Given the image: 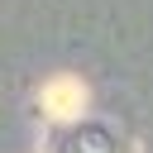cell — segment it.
<instances>
[{
    "mask_svg": "<svg viewBox=\"0 0 153 153\" xmlns=\"http://www.w3.org/2000/svg\"><path fill=\"white\" fill-rule=\"evenodd\" d=\"M38 105H43V115L53 120V124H76V120H86V86L76 81V76H67V72H57V76H48L43 86H38Z\"/></svg>",
    "mask_w": 153,
    "mask_h": 153,
    "instance_id": "obj_1",
    "label": "cell"
},
{
    "mask_svg": "<svg viewBox=\"0 0 153 153\" xmlns=\"http://www.w3.org/2000/svg\"><path fill=\"white\" fill-rule=\"evenodd\" d=\"M53 153H124V139L105 120H76L53 134Z\"/></svg>",
    "mask_w": 153,
    "mask_h": 153,
    "instance_id": "obj_2",
    "label": "cell"
}]
</instances>
